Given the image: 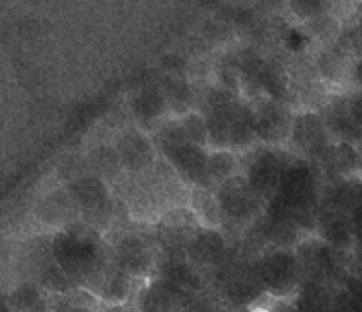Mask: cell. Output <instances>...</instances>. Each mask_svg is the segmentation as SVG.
Masks as SVG:
<instances>
[{"instance_id":"cell-20","label":"cell","mask_w":362,"mask_h":312,"mask_svg":"<svg viewBox=\"0 0 362 312\" xmlns=\"http://www.w3.org/2000/svg\"><path fill=\"white\" fill-rule=\"evenodd\" d=\"M318 236L332 246L342 248L351 243V223L339 208H322L317 216Z\"/></svg>"},{"instance_id":"cell-17","label":"cell","mask_w":362,"mask_h":312,"mask_svg":"<svg viewBox=\"0 0 362 312\" xmlns=\"http://www.w3.org/2000/svg\"><path fill=\"white\" fill-rule=\"evenodd\" d=\"M322 119L332 137L339 139L340 143H348V145L355 146L358 141H362V130L354 123L351 115H349L348 99L329 102Z\"/></svg>"},{"instance_id":"cell-27","label":"cell","mask_w":362,"mask_h":312,"mask_svg":"<svg viewBox=\"0 0 362 312\" xmlns=\"http://www.w3.org/2000/svg\"><path fill=\"white\" fill-rule=\"evenodd\" d=\"M348 110L354 123L362 130V90L348 97Z\"/></svg>"},{"instance_id":"cell-4","label":"cell","mask_w":362,"mask_h":312,"mask_svg":"<svg viewBox=\"0 0 362 312\" xmlns=\"http://www.w3.org/2000/svg\"><path fill=\"white\" fill-rule=\"evenodd\" d=\"M214 192L226 216V224L233 227H249L257 220H262L267 207V201L252 190L243 174L230 177Z\"/></svg>"},{"instance_id":"cell-10","label":"cell","mask_w":362,"mask_h":312,"mask_svg":"<svg viewBox=\"0 0 362 312\" xmlns=\"http://www.w3.org/2000/svg\"><path fill=\"white\" fill-rule=\"evenodd\" d=\"M115 152L119 155L121 167L130 176H143L158 163V146L148 133L137 128L124 130L117 141H115Z\"/></svg>"},{"instance_id":"cell-26","label":"cell","mask_w":362,"mask_h":312,"mask_svg":"<svg viewBox=\"0 0 362 312\" xmlns=\"http://www.w3.org/2000/svg\"><path fill=\"white\" fill-rule=\"evenodd\" d=\"M333 6L327 4V2H293L289 4V9L295 11L298 18H318L324 17V15H329L327 11L332 9Z\"/></svg>"},{"instance_id":"cell-9","label":"cell","mask_w":362,"mask_h":312,"mask_svg":"<svg viewBox=\"0 0 362 312\" xmlns=\"http://www.w3.org/2000/svg\"><path fill=\"white\" fill-rule=\"evenodd\" d=\"M332 146V133L327 130L322 115L315 114V112L295 115L289 148L298 152L302 159L322 161Z\"/></svg>"},{"instance_id":"cell-5","label":"cell","mask_w":362,"mask_h":312,"mask_svg":"<svg viewBox=\"0 0 362 312\" xmlns=\"http://www.w3.org/2000/svg\"><path fill=\"white\" fill-rule=\"evenodd\" d=\"M257 270L265 292L274 298L291 296L300 283V260L291 248H265L257 261Z\"/></svg>"},{"instance_id":"cell-3","label":"cell","mask_w":362,"mask_h":312,"mask_svg":"<svg viewBox=\"0 0 362 312\" xmlns=\"http://www.w3.org/2000/svg\"><path fill=\"white\" fill-rule=\"evenodd\" d=\"M154 143L159 155L174 168L187 186L205 188V174L211 150L190 141L181 126L180 117L165 121L156 132Z\"/></svg>"},{"instance_id":"cell-2","label":"cell","mask_w":362,"mask_h":312,"mask_svg":"<svg viewBox=\"0 0 362 312\" xmlns=\"http://www.w3.org/2000/svg\"><path fill=\"white\" fill-rule=\"evenodd\" d=\"M289 210L304 232L317 230L320 210V181L308 159L295 157L284 172L279 192L274 196Z\"/></svg>"},{"instance_id":"cell-11","label":"cell","mask_w":362,"mask_h":312,"mask_svg":"<svg viewBox=\"0 0 362 312\" xmlns=\"http://www.w3.org/2000/svg\"><path fill=\"white\" fill-rule=\"evenodd\" d=\"M66 192L77 210L84 214H98L110 207V185L98 174H83L74 177L66 185Z\"/></svg>"},{"instance_id":"cell-29","label":"cell","mask_w":362,"mask_h":312,"mask_svg":"<svg viewBox=\"0 0 362 312\" xmlns=\"http://www.w3.org/2000/svg\"><path fill=\"white\" fill-rule=\"evenodd\" d=\"M103 312H139V311H134L132 307L129 305H114V307H105Z\"/></svg>"},{"instance_id":"cell-6","label":"cell","mask_w":362,"mask_h":312,"mask_svg":"<svg viewBox=\"0 0 362 312\" xmlns=\"http://www.w3.org/2000/svg\"><path fill=\"white\" fill-rule=\"evenodd\" d=\"M293 159L295 157L284 148L258 146L249 155L247 163L243 167V176L258 196L265 201H271L279 192L284 172Z\"/></svg>"},{"instance_id":"cell-15","label":"cell","mask_w":362,"mask_h":312,"mask_svg":"<svg viewBox=\"0 0 362 312\" xmlns=\"http://www.w3.org/2000/svg\"><path fill=\"white\" fill-rule=\"evenodd\" d=\"M199 227L205 229L220 230L226 224V216L218 203L214 190L204 188V186H192L189 192V205Z\"/></svg>"},{"instance_id":"cell-18","label":"cell","mask_w":362,"mask_h":312,"mask_svg":"<svg viewBox=\"0 0 362 312\" xmlns=\"http://www.w3.org/2000/svg\"><path fill=\"white\" fill-rule=\"evenodd\" d=\"M13 312H52L49 294L37 283L24 282L9 290L4 299Z\"/></svg>"},{"instance_id":"cell-19","label":"cell","mask_w":362,"mask_h":312,"mask_svg":"<svg viewBox=\"0 0 362 312\" xmlns=\"http://www.w3.org/2000/svg\"><path fill=\"white\" fill-rule=\"evenodd\" d=\"M258 141L257 130H255V108L247 101L240 99L234 108L233 123H230V143L229 150L243 152L251 150Z\"/></svg>"},{"instance_id":"cell-8","label":"cell","mask_w":362,"mask_h":312,"mask_svg":"<svg viewBox=\"0 0 362 312\" xmlns=\"http://www.w3.org/2000/svg\"><path fill=\"white\" fill-rule=\"evenodd\" d=\"M115 263L134 280H145L152 274L158 261L156 245L141 232H123L112 243Z\"/></svg>"},{"instance_id":"cell-21","label":"cell","mask_w":362,"mask_h":312,"mask_svg":"<svg viewBox=\"0 0 362 312\" xmlns=\"http://www.w3.org/2000/svg\"><path fill=\"white\" fill-rule=\"evenodd\" d=\"M240 174L238 154L233 150H211L205 174V188L216 190L230 177Z\"/></svg>"},{"instance_id":"cell-28","label":"cell","mask_w":362,"mask_h":312,"mask_svg":"<svg viewBox=\"0 0 362 312\" xmlns=\"http://www.w3.org/2000/svg\"><path fill=\"white\" fill-rule=\"evenodd\" d=\"M351 77H354V83L357 84L358 90H362V55L355 61L354 68H351Z\"/></svg>"},{"instance_id":"cell-25","label":"cell","mask_w":362,"mask_h":312,"mask_svg":"<svg viewBox=\"0 0 362 312\" xmlns=\"http://www.w3.org/2000/svg\"><path fill=\"white\" fill-rule=\"evenodd\" d=\"M180 121L190 141L204 146V148H209V128L204 115L199 112H189L185 115H180Z\"/></svg>"},{"instance_id":"cell-22","label":"cell","mask_w":362,"mask_h":312,"mask_svg":"<svg viewBox=\"0 0 362 312\" xmlns=\"http://www.w3.org/2000/svg\"><path fill=\"white\" fill-rule=\"evenodd\" d=\"M52 312H103V301L92 290L77 287L64 294H49Z\"/></svg>"},{"instance_id":"cell-23","label":"cell","mask_w":362,"mask_h":312,"mask_svg":"<svg viewBox=\"0 0 362 312\" xmlns=\"http://www.w3.org/2000/svg\"><path fill=\"white\" fill-rule=\"evenodd\" d=\"M40 221H48V223H61L64 217L70 214L71 210H77V207L74 205L71 198L68 196L66 188L61 190V192H53L49 196H46L42 201H40Z\"/></svg>"},{"instance_id":"cell-1","label":"cell","mask_w":362,"mask_h":312,"mask_svg":"<svg viewBox=\"0 0 362 312\" xmlns=\"http://www.w3.org/2000/svg\"><path fill=\"white\" fill-rule=\"evenodd\" d=\"M49 256L77 287L92 292L114 260L112 245L86 221H74L53 234Z\"/></svg>"},{"instance_id":"cell-30","label":"cell","mask_w":362,"mask_h":312,"mask_svg":"<svg viewBox=\"0 0 362 312\" xmlns=\"http://www.w3.org/2000/svg\"><path fill=\"white\" fill-rule=\"evenodd\" d=\"M358 30H361V35H362V18H361V26H358Z\"/></svg>"},{"instance_id":"cell-24","label":"cell","mask_w":362,"mask_h":312,"mask_svg":"<svg viewBox=\"0 0 362 312\" xmlns=\"http://www.w3.org/2000/svg\"><path fill=\"white\" fill-rule=\"evenodd\" d=\"M90 167L93 168V174L101 176L103 179L114 177L119 170H123L119 161V155L115 152V146L103 145L90 152Z\"/></svg>"},{"instance_id":"cell-16","label":"cell","mask_w":362,"mask_h":312,"mask_svg":"<svg viewBox=\"0 0 362 312\" xmlns=\"http://www.w3.org/2000/svg\"><path fill=\"white\" fill-rule=\"evenodd\" d=\"M168 106L170 102H168L167 93L156 86H145L130 101V110H132L134 117L146 126L161 121V117L167 114Z\"/></svg>"},{"instance_id":"cell-12","label":"cell","mask_w":362,"mask_h":312,"mask_svg":"<svg viewBox=\"0 0 362 312\" xmlns=\"http://www.w3.org/2000/svg\"><path fill=\"white\" fill-rule=\"evenodd\" d=\"M185 254L196 267H221L227 263V241L220 230L198 227L190 234L185 245Z\"/></svg>"},{"instance_id":"cell-13","label":"cell","mask_w":362,"mask_h":312,"mask_svg":"<svg viewBox=\"0 0 362 312\" xmlns=\"http://www.w3.org/2000/svg\"><path fill=\"white\" fill-rule=\"evenodd\" d=\"M265 289L258 276L257 263L233 267L226 277V294L233 304L251 305L260 296H264Z\"/></svg>"},{"instance_id":"cell-14","label":"cell","mask_w":362,"mask_h":312,"mask_svg":"<svg viewBox=\"0 0 362 312\" xmlns=\"http://www.w3.org/2000/svg\"><path fill=\"white\" fill-rule=\"evenodd\" d=\"M134 280L129 272H124L115 260L110 261L103 272L101 280L93 289V294L98 296L105 307H114V305H127L130 296L134 294Z\"/></svg>"},{"instance_id":"cell-7","label":"cell","mask_w":362,"mask_h":312,"mask_svg":"<svg viewBox=\"0 0 362 312\" xmlns=\"http://www.w3.org/2000/svg\"><path fill=\"white\" fill-rule=\"evenodd\" d=\"M255 108V130L258 141L269 148H284L291 143L295 115L286 102L262 99Z\"/></svg>"}]
</instances>
